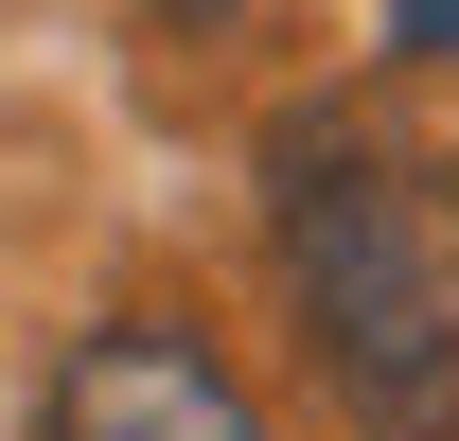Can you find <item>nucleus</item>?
I'll return each mask as SVG.
<instances>
[{"instance_id": "f257e3e1", "label": "nucleus", "mask_w": 459, "mask_h": 441, "mask_svg": "<svg viewBox=\"0 0 459 441\" xmlns=\"http://www.w3.org/2000/svg\"><path fill=\"white\" fill-rule=\"evenodd\" d=\"M265 247H283L300 353L353 424L459 441V177L318 107L265 142Z\"/></svg>"}, {"instance_id": "f03ea898", "label": "nucleus", "mask_w": 459, "mask_h": 441, "mask_svg": "<svg viewBox=\"0 0 459 441\" xmlns=\"http://www.w3.org/2000/svg\"><path fill=\"white\" fill-rule=\"evenodd\" d=\"M36 441H265V424H247V388H230L177 318H107V335H71Z\"/></svg>"}, {"instance_id": "7ed1b4c3", "label": "nucleus", "mask_w": 459, "mask_h": 441, "mask_svg": "<svg viewBox=\"0 0 459 441\" xmlns=\"http://www.w3.org/2000/svg\"><path fill=\"white\" fill-rule=\"evenodd\" d=\"M389 54H442L459 71V0H389Z\"/></svg>"}, {"instance_id": "20e7f679", "label": "nucleus", "mask_w": 459, "mask_h": 441, "mask_svg": "<svg viewBox=\"0 0 459 441\" xmlns=\"http://www.w3.org/2000/svg\"><path fill=\"white\" fill-rule=\"evenodd\" d=\"M160 18H177V36H212V18H247V0H160Z\"/></svg>"}]
</instances>
